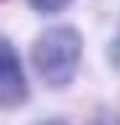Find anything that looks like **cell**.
I'll list each match as a JSON object with an SVG mask.
<instances>
[{"label": "cell", "instance_id": "7a4b0ae2", "mask_svg": "<svg viewBox=\"0 0 120 125\" xmlns=\"http://www.w3.org/2000/svg\"><path fill=\"white\" fill-rule=\"evenodd\" d=\"M28 100V78L20 53L6 36H0V108H17Z\"/></svg>", "mask_w": 120, "mask_h": 125}, {"label": "cell", "instance_id": "3957f363", "mask_svg": "<svg viewBox=\"0 0 120 125\" xmlns=\"http://www.w3.org/2000/svg\"><path fill=\"white\" fill-rule=\"evenodd\" d=\"M25 3L31 6L34 11H39V14H59V11H64L73 0H25Z\"/></svg>", "mask_w": 120, "mask_h": 125}, {"label": "cell", "instance_id": "6da1fadb", "mask_svg": "<svg viewBox=\"0 0 120 125\" xmlns=\"http://www.w3.org/2000/svg\"><path fill=\"white\" fill-rule=\"evenodd\" d=\"M84 56V36L76 25H50L34 39L31 64L45 86L64 89L73 83Z\"/></svg>", "mask_w": 120, "mask_h": 125}, {"label": "cell", "instance_id": "277c9868", "mask_svg": "<svg viewBox=\"0 0 120 125\" xmlns=\"http://www.w3.org/2000/svg\"><path fill=\"white\" fill-rule=\"evenodd\" d=\"M106 56H109V64L120 72V31L112 36V42H109V47H106Z\"/></svg>", "mask_w": 120, "mask_h": 125}, {"label": "cell", "instance_id": "5b68a950", "mask_svg": "<svg viewBox=\"0 0 120 125\" xmlns=\"http://www.w3.org/2000/svg\"><path fill=\"white\" fill-rule=\"evenodd\" d=\"M42 125H67L64 120H48V122H42Z\"/></svg>", "mask_w": 120, "mask_h": 125}]
</instances>
